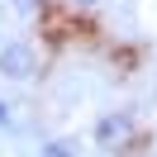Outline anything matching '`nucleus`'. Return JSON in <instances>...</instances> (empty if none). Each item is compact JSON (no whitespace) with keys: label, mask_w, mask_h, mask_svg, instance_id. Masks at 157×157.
Listing matches in <instances>:
<instances>
[{"label":"nucleus","mask_w":157,"mask_h":157,"mask_svg":"<svg viewBox=\"0 0 157 157\" xmlns=\"http://www.w3.org/2000/svg\"><path fill=\"white\" fill-rule=\"evenodd\" d=\"M133 133H138L133 109H105V114L90 124V138H95V147H105V152H124V147L133 143Z\"/></svg>","instance_id":"nucleus-1"},{"label":"nucleus","mask_w":157,"mask_h":157,"mask_svg":"<svg viewBox=\"0 0 157 157\" xmlns=\"http://www.w3.org/2000/svg\"><path fill=\"white\" fill-rule=\"evenodd\" d=\"M33 71H38L33 43H5V48H0V76L5 81H29Z\"/></svg>","instance_id":"nucleus-2"},{"label":"nucleus","mask_w":157,"mask_h":157,"mask_svg":"<svg viewBox=\"0 0 157 157\" xmlns=\"http://www.w3.org/2000/svg\"><path fill=\"white\" fill-rule=\"evenodd\" d=\"M38 157H76V152H71L67 138H52V143H43V147H38Z\"/></svg>","instance_id":"nucleus-3"},{"label":"nucleus","mask_w":157,"mask_h":157,"mask_svg":"<svg viewBox=\"0 0 157 157\" xmlns=\"http://www.w3.org/2000/svg\"><path fill=\"white\" fill-rule=\"evenodd\" d=\"M10 124H14V114H10V105L0 100V128H10Z\"/></svg>","instance_id":"nucleus-4"},{"label":"nucleus","mask_w":157,"mask_h":157,"mask_svg":"<svg viewBox=\"0 0 157 157\" xmlns=\"http://www.w3.org/2000/svg\"><path fill=\"white\" fill-rule=\"evenodd\" d=\"M10 5H14V10H24V14H29V10H38V0H10Z\"/></svg>","instance_id":"nucleus-5"},{"label":"nucleus","mask_w":157,"mask_h":157,"mask_svg":"<svg viewBox=\"0 0 157 157\" xmlns=\"http://www.w3.org/2000/svg\"><path fill=\"white\" fill-rule=\"evenodd\" d=\"M71 5H86V10H95V5H100V0H71Z\"/></svg>","instance_id":"nucleus-6"}]
</instances>
